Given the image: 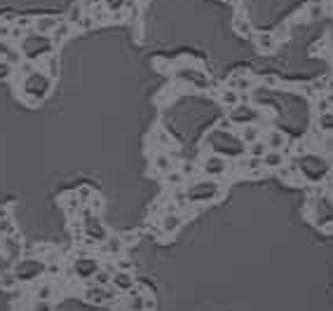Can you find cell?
Listing matches in <instances>:
<instances>
[{
  "instance_id": "obj_30",
  "label": "cell",
  "mask_w": 333,
  "mask_h": 311,
  "mask_svg": "<svg viewBox=\"0 0 333 311\" xmlns=\"http://www.w3.org/2000/svg\"><path fill=\"white\" fill-rule=\"evenodd\" d=\"M56 70H59V64L54 56H47V75L50 77H56Z\"/></svg>"
},
{
  "instance_id": "obj_18",
  "label": "cell",
  "mask_w": 333,
  "mask_h": 311,
  "mask_svg": "<svg viewBox=\"0 0 333 311\" xmlns=\"http://www.w3.org/2000/svg\"><path fill=\"white\" fill-rule=\"evenodd\" d=\"M317 127H319V131H324V133H331L333 131V112L331 110L319 112V117H317Z\"/></svg>"
},
{
  "instance_id": "obj_38",
  "label": "cell",
  "mask_w": 333,
  "mask_h": 311,
  "mask_svg": "<svg viewBox=\"0 0 333 311\" xmlns=\"http://www.w3.org/2000/svg\"><path fill=\"white\" fill-rule=\"evenodd\" d=\"M118 267L122 269V271H129V269H131V262H127V260H120Z\"/></svg>"
},
{
  "instance_id": "obj_24",
  "label": "cell",
  "mask_w": 333,
  "mask_h": 311,
  "mask_svg": "<svg viewBox=\"0 0 333 311\" xmlns=\"http://www.w3.org/2000/svg\"><path fill=\"white\" fill-rule=\"evenodd\" d=\"M249 145H251V148H249V155H251V157H263V155L270 150L265 140H263V143H260V140H254V143H249Z\"/></svg>"
},
{
  "instance_id": "obj_15",
  "label": "cell",
  "mask_w": 333,
  "mask_h": 311,
  "mask_svg": "<svg viewBox=\"0 0 333 311\" xmlns=\"http://www.w3.org/2000/svg\"><path fill=\"white\" fill-rule=\"evenodd\" d=\"M19 286V279L14 271H0V288L2 290H17Z\"/></svg>"
},
{
  "instance_id": "obj_25",
  "label": "cell",
  "mask_w": 333,
  "mask_h": 311,
  "mask_svg": "<svg viewBox=\"0 0 333 311\" xmlns=\"http://www.w3.org/2000/svg\"><path fill=\"white\" fill-rule=\"evenodd\" d=\"M0 234L2 236H14L17 234V227H14V222H12L7 215H5V218H0Z\"/></svg>"
},
{
  "instance_id": "obj_12",
  "label": "cell",
  "mask_w": 333,
  "mask_h": 311,
  "mask_svg": "<svg viewBox=\"0 0 333 311\" xmlns=\"http://www.w3.org/2000/svg\"><path fill=\"white\" fill-rule=\"evenodd\" d=\"M260 161H263L265 169H282L284 166V155L280 150H268L260 157Z\"/></svg>"
},
{
  "instance_id": "obj_8",
  "label": "cell",
  "mask_w": 333,
  "mask_h": 311,
  "mask_svg": "<svg viewBox=\"0 0 333 311\" xmlns=\"http://www.w3.org/2000/svg\"><path fill=\"white\" fill-rule=\"evenodd\" d=\"M202 171L209 176V178H218V176H223V173L228 171V161L223 155H209V157H205V161H202Z\"/></svg>"
},
{
  "instance_id": "obj_19",
  "label": "cell",
  "mask_w": 333,
  "mask_h": 311,
  "mask_svg": "<svg viewBox=\"0 0 333 311\" xmlns=\"http://www.w3.org/2000/svg\"><path fill=\"white\" fill-rule=\"evenodd\" d=\"M251 85H254V80H251V77H242V75H235L228 82V87H230V89H237V91H249Z\"/></svg>"
},
{
  "instance_id": "obj_33",
  "label": "cell",
  "mask_w": 333,
  "mask_h": 311,
  "mask_svg": "<svg viewBox=\"0 0 333 311\" xmlns=\"http://www.w3.org/2000/svg\"><path fill=\"white\" fill-rule=\"evenodd\" d=\"M322 14H324V7H322V5H312V7H310V19H319Z\"/></svg>"
},
{
  "instance_id": "obj_1",
  "label": "cell",
  "mask_w": 333,
  "mask_h": 311,
  "mask_svg": "<svg viewBox=\"0 0 333 311\" xmlns=\"http://www.w3.org/2000/svg\"><path fill=\"white\" fill-rule=\"evenodd\" d=\"M50 87H52V77L47 73H40V70H33L31 75H26L24 80V94H26V101L35 106L40 103L47 94H50Z\"/></svg>"
},
{
  "instance_id": "obj_2",
  "label": "cell",
  "mask_w": 333,
  "mask_h": 311,
  "mask_svg": "<svg viewBox=\"0 0 333 311\" xmlns=\"http://www.w3.org/2000/svg\"><path fill=\"white\" fill-rule=\"evenodd\" d=\"M218 194H221V187L216 185V180H202L195 182L185 192V199H190L193 204H202V201H214Z\"/></svg>"
},
{
  "instance_id": "obj_7",
  "label": "cell",
  "mask_w": 333,
  "mask_h": 311,
  "mask_svg": "<svg viewBox=\"0 0 333 311\" xmlns=\"http://www.w3.org/2000/svg\"><path fill=\"white\" fill-rule=\"evenodd\" d=\"M99 269H101V265L97 262V258H77L73 262V271L80 281H89Z\"/></svg>"
},
{
  "instance_id": "obj_5",
  "label": "cell",
  "mask_w": 333,
  "mask_h": 311,
  "mask_svg": "<svg viewBox=\"0 0 333 311\" xmlns=\"http://www.w3.org/2000/svg\"><path fill=\"white\" fill-rule=\"evenodd\" d=\"M228 119H230L232 124H237V127H242V124H254L258 119V110L251 108L249 103H237L235 108H230Z\"/></svg>"
},
{
  "instance_id": "obj_23",
  "label": "cell",
  "mask_w": 333,
  "mask_h": 311,
  "mask_svg": "<svg viewBox=\"0 0 333 311\" xmlns=\"http://www.w3.org/2000/svg\"><path fill=\"white\" fill-rule=\"evenodd\" d=\"M115 274V271H113ZM113 274H110V269H99L97 274L92 276V283H97V286H110V279H113Z\"/></svg>"
},
{
  "instance_id": "obj_10",
  "label": "cell",
  "mask_w": 333,
  "mask_h": 311,
  "mask_svg": "<svg viewBox=\"0 0 333 311\" xmlns=\"http://www.w3.org/2000/svg\"><path fill=\"white\" fill-rule=\"evenodd\" d=\"M179 77H183V80H188V82H193L197 89H206L209 87V80H206L200 70H190V68H183V70H179Z\"/></svg>"
},
{
  "instance_id": "obj_37",
  "label": "cell",
  "mask_w": 333,
  "mask_h": 311,
  "mask_svg": "<svg viewBox=\"0 0 333 311\" xmlns=\"http://www.w3.org/2000/svg\"><path fill=\"white\" fill-rule=\"evenodd\" d=\"M10 33H12V28L7 26V23H0V38H7Z\"/></svg>"
},
{
  "instance_id": "obj_21",
  "label": "cell",
  "mask_w": 333,
  "mask_h": 311,
  "mask_svg": "<svg viewBox=\"0 0 333 311\" xmlns=\"http://www.w3.org/2000/svg\"><path fill=\"white\" fill-rule=\"evenodd\" d=\"M122 248H125V239H122V236H110V239H106V250L110 255H120Z\"/></svg>"
},
{
  "instance_id": "obj_26",
  "label": "cell",
  "mask_w": 333,
  "mask_h": 311,
  "mask_svg": "<svg viewBox=\"0 0 333 311\" xmlns=\"http://www.w3.org/2000/svg\"><path fill=\"white\" fill-rule=\"evenodd\" d=\"M28 311H54V302L52 300H33Z\"/></svg>"
},
{
  "instance_id": "obj_39",
  "label": "cell",
  "mask_w": 333,
  "mask_h": 311,
  "mask_svg": "<svg viewBox=\"0 0 333 311\" xmlns=\"http://www.w3.org/2000/svg\"><path fill=\"white\" fill-rule=\"evenodd\" d=\"M7 52H10V49H7V44H2V43H0V56H5Z\"/></svg>"
},
{
  "instance_id": "obj_31",
  "label": "cell",
  "mask_w": 333,
  "mask_h": 311,
  "mask_svg": "<svg viewBox=\"0 0 333 311\" xmlns=\"http://www.w3.org/2000/svg\"><path fill=\"white\" fill-rule=\"evenodd\" d=\"M12 75V64L7 61H0V80H7Z\"/></svg>"
},
{
  "instance_id": "obj_28",
  "label": "cell",
  "mask_w": 333,
  "mask_h": 311,
  "mask_svg": "<svg viewBox=\"0 0 333 311\" xmlns=\"http://www.w3.org/2000/svg\"><path fill=\"white\" fill-rule=\"evenodd\" d=\"M76 194H77V199H80V204H89V201H92V190H89L87 185L77 187Z\"/></svg>"
},
{
  "instance_id": "obj_27",
  "label": "cell",
  "mask_w": 333,
  "mask_h": 311,
  "mask_svg": "<svg viewBox=\"0 0 333 311\" xmlns=\"http://www.w3.org/2000/svg\"><path fill=\"white\" fill-rule=\"evenodd\" d=\"M258 47H260V49H272V47H275L272 33H260V35H258Z\"/></svg>"
},
{
  "instance_id": "obj_29",
  "label": "cell",
  "mask_w": 333,
  "mask_h": 311,
  "mask_svg": "<svg viewBox=\"0 0 333 311\" xmlns=\"http://www.w3.org/2000/svg\"><path fill=\"white\" fill-rule=\"evenodd\" d=\"M235 28L242 33V35H249V33H251V23H249L244 17H237V19H235Z\"/></svg>"
},
{
  "instance_id": "obj_36",
  "label": "cell",
  "mask_w": 333,
  "mask_h": 311,
  "mask_svg": "<svg viewBox=\"0 0 333 311\" xmlns=\"http://www.w3.org/2000/svg\"><path fill=\"white\" fill-rule=\"evenodd\" d=\"M103 2H106L110 10H118V7L122 5V2H125V0H103Z\"/></svg>"
},
{
  "instance_id": "obj_17",
  "label": "cell",
  "mask_w": 333,
  "mask_h": 311,
  "mask_svg": "<svg viewBox=\"0 0 333 311\" xmlns=\"http://www.w3.org/2000/svg\"><path fill=\"white\" fill-rule=\"evenodd\" d=\"M265 143H268L270 150H282L286 145V138H284V133H280V131H270Z\"/></svg>"
},
{
  "instance_id": "obj_14",
  "label": "cell",
  "mask_w": 333,
  "mask_h": 311,
  "mask_svg": "<svg viewBox=\"0 0 333 311\" xmlns=\"http://www.w3.org/2000/svg\"><path fill=\"white\" fill-rule=\"evenodd\" d=\"M237 136L242 138V143H254V140L260 138V131H258L256 124H242V129H239Z\"/></svg>"
},
{
  "instance_id": "obj_11",
  "label": "cell",
  "mask_w": 333,
  "mask_h": 311,
  "mask_svg": "<svg viewBox=\"0 0 333 311\" xmlns=\"http://www.w3.org/2000/svg\"><path fill=\"white\" fill-rule=\"evenodd\" d=\"M181 225H183V215H179V213H167L162 218V229H164V234H176Z\"/></svg>"
},
{
  "instance_id": "obj_40",
  "label": "cell",
  "mask_w": 333,
  "mask_h": 311,
  "mask_svg": "<svg viewBox=\"0 0 333 311\" xmlns=\"http://www.w3.org/2000/svg\"><path fill=\"white\" fill-rule=\"evenodd\" d=\"M331 194H333V185H331Z\"/></svg>"
},
{
  "instance_id": "obj_16",
  "label": "cell",
  "mask_w": 333,
  "mask_h": 311,
  "mask_svg": "<svg viewBox=\"0 0 333 311\" xmlns=\"http://www.w3.org/2000/svg\"><path fill=\"white\" fill-rule=\"evenodd\" d=\"M54 295H56V288H54L52 283H40V286H35V300H52Z\"/></svg>"
},
{
  "instance_id": "obj_6",
  "label": "cell",
  "mask_w": 333,
  "mask_h": 311,
  "mask_svg": "<svg viewBox=\"0 0 333 311\" xmlns=\"http://www.w3.org/2000/svg\"><path fill=\"white\" fill-rule=\"evenodd\" d=\"M82 232H85L92 241H106L108 234H106V227L101 225L97 215H89L85 213V220H82Z\"/></svg>"
},
{
  "instance_id": "obj_3",
  "label": "cell",
  "mask_w": 333,
  "mask_h": 311,
  "mask_svg": "<svg viewBox=\"0 0 333 311\" xmlns=\"http://www.w3.org/2000/svg\"><path fill=\"white\" fill-rule=\"evenodd\" d=\"M45 271H47V265H45L43 260L24 258V260H17V265H14V274H17L19 283H22V281L38 279V276H40V274H45Z\"/></svg>"
},
{
  "instance_id": "obj_9",
  "label": "cell",
  "mask_w": 333,
  "mask_h": 311,
  "mask_svg": "<svg viewBox=\"0 0 333 311\" xmlns=\"http://www.w3.org/2000/svg\"><path fill=\"white\" fill-rule=\"evenodd\" d=\"M110 286L118 290V292H129V290L136 288V279H134L129 271H122V269H118V271L113 274V279H110Z\"/></svg>"
},
{
  "instance_id": "obj_22",
  "label": "cell",
  "mask_w": 333,
  "mask_h": 311,
  "mask_svg": "<svg viewBox=\"0 0 333 311\" xmlns=\"http://www.w3.org/2000/svg\"><path fill=\"white\" fill-rule=\"evenodd\" d=\"M221 101H223L228 108H235L237 103L242 101V96H239L237 89H230V87H228V89H223V94H221Z\"/></svg>"
},
{
  "instance_id": "obj_20",
  "label": "cell",
  "mask_w": 333,
  "mask_h": 311,
  "mask_svg": "<svg viewBox=\"0 0 333 311\" xmlns=\"http://www.w3.org/2000/svg\"><path fill=\"white\" fill-rule=\"evenodd\" d=\"M155 169L160 173H167V171H172V157L167 155V152H160V155H155Z\"/></svg>"
},
{
  "instance_id": "obj_4",
  "label": "cell",
  "mask_w": 333,
  "mask_h": 311,
  "mask_svg": "<svg viewBox=\"0 0 333 311\" xmlns=\"http://www.w3.org/2000/svg\"><path fill=\"white\" fill-rule=\"evenodd\" d=\"M50 49H52V40H47V35L33 33V35H28V38L24 40V56H26L28 61L43 56V54L50 52Z\"/></svg>"
},
{
  "instance_id": "obj_32",
  "label": "cell",
  "mask_w": 333,
  "mask_h": 311,
  "mask_svg": "<svg viewBox=\"0 0 333 311\" xmlns=\"http://www.w3.org/2000/svg\"><path fill=\"white\" fill-rule=\"evenodd\" d=\"M164 176H167V182H172V185H179V182L183 180L181 173H174V171H167Z\"/></svg>"
},
{
  "instance_id": "obj_35",
  "label": "cell",
  "mask_w": 333,
  "mask_h": 311,
  "mask_svg": "<svg viewBox=\"0 0 333 311\" xmlns=\"http://www.w3.org/2000/svg\"><path fill=\"white\" fill-rule=\"evenodd\" d=\"M80 12H82V7H80V5H76V7L71 10V17H68V19H71V22H80V17H82Z\"/></svg>"
},
{
  "instance_id": "obj_13",
  "label": "cell",
  "mask_w": 333,
  "mask_h": 311,
  "mask_svg": "<svg viewBox=\"0 0 333 311\" xmlns=\"http://www.w3.org/2000/svg\"><path fill=\"white\" fill-rule=\"evenodd\" d=\"M56 26H59V22H56L54 17H40V19H35V23H33L35 33H40V35L54 33V28H56Z\"/></svg>"
},
{
  "instance_id": "obj_34",
  "label": "cell",
  "mask_w": 333,
  "mask_h": 311,
  "mask_svg": "<svg viewBox=\"0 0 333 311\" xmlns=\"http://www.w3.org/2000/svg\"><path fill=\"white\" fill-rule=\"evenodd\" d=\"M329 108H331V101H329V98H319V101H317V110H319V112H326Z\"/></svg>"
}]
</instances>
